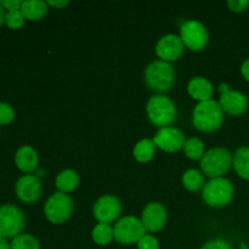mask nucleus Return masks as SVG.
Listing matches in <instances>:
<instances>
[{
	"label": "nucleus",
	"mask_w": 249,
	"mask_h": 249,
	"mask_svg": "<svg viewBox=\"0 0 249 249\" xmlns=\"http://www.w3.org/2000/svg\"><path fill=\"white\" fill-rule=\"evenodd\" d=\"M189 94L191 95L194 99L198 100V101H208L211 100L212 95H213V85L211 82L202 77H196L189 83Z\"/></svg>",
	"instance_id": "17"
},
{
	"label": "nucleus",
	"mask_w": 249,
	"mask_h": 249,
	"mask_svg": "<svg viewBox=\"0 0 249 249\" xmlns=\"http://www.w3.org/2000/svg\"><path fill=\"white\" fill-rule=\"evenodd\" d=\"M145 79L150 89L163 92L174 85L175 73L170 63L165 61H155L146 68Z\"/></svg>",
	"instance_id": "2"
},
{
	"label": "nucleus",
	"mask_w": 249,
	"mask_h": 249,
	"mask_svg": "<svg viewBox=\"0 0 249 249\" xmlns=\"http://www.w3.org/2000/svg\"><path fill=\"white\" fill-rule=\"evenodd\" d=\"M22 2L23 1H21V0H1L0 4H1L2 7H4L5 10H7V12H9L14 11V10H21Z\"/></svg>",
	"instance_id": "31"
},
{
	"label": "nucleus",
	"mask_w": 249,
	"mask_h": 249,
	"mask_svg": "<svg viewBox=\"0 0 249 249\" xmlns=\"http://www.w3.org/2000/svg\"><path fill=\"white\" fill-rule=\"evenodd\" d=\"M16 195L24 203H33L40 197L41 184L36 175L27 174L16 182Z\"/></svg>",
	"instance_id": "13"
},
{
	"label": "nucleus",
	"mask_w": 249,
	"mask_h": 249,
	"mask_svg": "<svg viewBox=\"0 0 249 249\" xmlns=\"http://www.w3.org/2000/svg\"><path fill=\"white\" fill-rule=\"evenodd\" d=\"M21 12L26 19L38 21L48 14V4L41 0H26L22 2Z\"/></svg>",
	"instance_id": "18"
},
{
	"label": "nucleus",
	"mask_w": 249,
	"mask_h": 249,
	"mask_svg": "<svg viewBox=\"0 0 249 249\" xmlns=\"http://www.w3.org/2000/svg\"><path fill=\"white\" fill-rule=\"evenodd\" d=\"M182 184L190 191H198L204 184V178L202 173L197 169H189L184 173Z\"/></svg>",
	"instance_id": "22"
},
{
	"label": "nucleus",
	"mask_w": 249,
	"mask_h": 249,
	"mask_svg": "<svg viewBox=\"0 0 249 249\" xmlns=\"http://www.w3.org/2000/svg\"><path fill=\"white\" fill-rule=\"evenodd\" d=\"M79 178L78 174L72 169H66L57 175L56 178V187L60 190V192H70L73 191L78 186Z\"/></svg>",
	"instance_id": "20"
},
{
	"label": "nucleus",
	"mask_w": 249,
	"mask_h": 249,
	"mask_svg": "<svg viewBox=\"0 0 249 249\" xmlns=\"http://www.w3.org/2000/svg\"><path fill=\"white\" fill-rule=\"evenodd\" d=\"M24 19L26 18L22 15L21 10H14V11H9L6 14V21H5V23L11 29H19L23 26Z\"/></svg>",
	"instance_id": "26"
},
{
	"label": "nucleus",
	"mask_w": 249,
	"mask_h": 249,
	"mask_svg": "<svg viewBox=\"0 0 249 249\" xmlns=\"http://www.w3.org/2000/svg\"><path fill=\"white\" fill-rule=\"evenodd\" d=\"M224 121L223 109L219 102L214 100L202 101L195 107L194 125L198 130L211 133L216 130Z\"/></svg>",
	"instance_id": "1"
},
{
	"label": "nucleus",
	"mask_w": 249,
	"mask_h": 249,
	"mask_svg": "<svg viewBox=\"0 0 249 249\" xmlns=\"http://www.w3.org/2000/svg\"><path fill=\"white\" fill-rule=\"evenodd\" d=\"M73 211V201L63 192H56L46 201L44 213L49 221L61 224L67 220Z\"/></svg>",
	"instance_id": "8"
},
{
	"label": "nucleus",
	"mask_w": 249,
	"mask_h": 249,
	"mask_svg": "<svg viewBox=\"0 0 249 249\" xmlns=\"http://www.w3.org/2000/svg\"><path fill=\"white\" fill-rule=\"evenodd\" d=\"M0 249H12L11 243L7 242L6 240H1L0 241Z\"/></svg>",
	"instance_id": "35"
},
{
	"label": "nucleus",
	"mask_w": 249,
	"mask_h": 249,
	"mask_svg": "<svg viewBox=\"0 0 249 249\" xmlns=\"http://www.w3.org/2000/svg\"><path fill=\"white\" fill-rule=\"evenodd\" d=\"M146 109H147L148 118L156 126L165 128L174 122L175 116H177L174 104L169 97L164 95H155L151 97Z\"/></svg>",
	"instance_id": "4"
},
{
	"label": "nucleus",
	"mask_w": 249,
	"mask_h": 249,
	"mask_svg": "<svg viewBox=\"0 0 249 249\" xmlns=\"http://www.w3.org/2000/svg\"><path fill=\"white\" fill-rule=\"evenodd\" d=\"M24 229V215L21 209L12 204L0 207V233L2 237L15 238Z\"/></svg>",
	"instance_id": "7"
},
{
	"label": "nucleus",
	"mask_w": 249,
	"mask_h": 249,
	"mask_svg": "<svg viewBox=\"0 0 249 249\" xmlns=\"http://www.w3.org/2000/svg\"><path fill=\"white\" fill-rule=\"evenodd\" d=\"M6 14L7 12L5 11V9L2 7V5L0 4V27H1L2 24L5 23V21H6Z\"/></svg>",
	"instance_id": "34"
},
{
	"label": "nucleus",
	"mask_w": 249,
	"mask_h": 249,
	"mask_svg": "<svg viewBox=\"0 0 249 249\" xmlns=\"http://www.w3.org/2000/svg\"><path fill=\"white\" fill-rule=\"evenodd\" d=\"M232 164V156L226 148H212L204 153L201 160V168L206 175L212 179L221 178L230 169Z\"/></svg>",
	"instance_id": "3"
},
{
	"label": "nucleus",
	"mask_w": 249,
	"mask_h": 249,
	"mask_svg": "<svg viewBox=\"0 0 249 249\" xmlns=\"http://www.w3.org/2000/svg\"><path fill=\"white\" fill-rule=\"evenodd\" d=\"M113 235L119 243L131 245L138 243L146 235V229L140 219L135 216H125L116 223Z\"/></svg>",
	"instance_id": "6"
},
{
	"label": "nucleus",
	"mask_w": 249,
	"mask_h": 249,
	"mask_svg": "<svg viewBox=\"0 0 249 249\" xmlns=\"http://www.w3.org/2000/svg\"><path fill=\"white\" fill-rule=\"evenodd\" d=\"M156 53L162 61H175L184 53V43L181 38L175 34H168L162 36L156 46Z\"/></svg>",
	"instance_id": "14"
},
{
	"label": "nucleus",
	"mask_w": 249,
	"mask_h": 249,
	"mask_svg": "<svg viewBox=\"0 0 249 249\" xmlns=\"http://www.w3.org/2000/svg\"><path fill=\"white\" fill-rule=\"evenodd\" d=\"M185 155L191 160H202L204 156V143L201 139L191 138L185 141Z\"/></svg>",
	"instance_id": "24"
},
{
	"label": "nucleus",
	"mask_w": 249,
	"mask_h": 249,
	"mask_svg": "<svg viewBox=\"0 0 249 249\" xmlns=\"http://www.w3.org/2000/svg\"><path fill=\"white\" fill-rule=\"evenodd\" d=\"M141 221H142L146 231L157 232V231L162 230L167 221V211L160 203L147 204V207L142 212Z\"/></svg>",
	"instance_id": "15"
},
{
	"label": "nucleus",
	"mask_w": 249,
	"mask_h": 249,
	"mask_svg": "<svg viewBox=\"0 0 249 249\" xmlns=\"http://www.w3.org/2000/svg\"><path fill=\"white\" fill-rule=\"evenodd\" d=\"M121 202L117 197L111 196V195H105L100 197L94 206V215L100 223H112L121 215Z\"/></svg>",
	"instance_id": "11"
},
{
	"label": "nucleus",
	"mask_w": 249,
	"mask_h": 249,
	"mask_svg": "<svg viewBox=\"0 0 249 249\" xmlns=\"http://www.w3.org/2000/svg\"><path fill=\"white\" fill-rule=\"evenodd\" d=\"M158 247L160 245H158L157 238L151 235H145L138 242L139 249H158Z\"/></svg>",
	"instance_id": "28"
},
{
	"label": "nucleus",
	"mask_w": 249,
	"mask_h": 249,
	"mask_svg": "<svg viewBox=\"0 0 249 249\" xmlns=\"http://www.w3.org/2000/svg\"><path fill=\"white\" fill-rule=\"evenodd\" d=\"M153 142L165 152H177L185 145V135L178 128H162L155 135Z\"/></svg>",
	"instance_id": "12"
},
{
	"label": "nucleus",
	"mask_w": 249,
	"mask_h": 249,
	"mask_svg": "<svg viewBox=\"0 0 249 249\" xmlns=\"http://www.w3.org/2000/svg\"><path fill=\"white\" fill-rule=\"evenodd\" d=\"M113 238V229L109 226V224L100 223L99 225L95 226L94 230H92V240L100 246L108 245Z\"/></svg>",
	"instance_id": "23"
},
{
	"label": "nucleus",
	"mask_w": 249,
	"mask_h": 249,
	"mask_svg": "<svg viewBox=\"0 0 249 249\" xmlns=\"http://www.w3.org/2000/svg\"><path fill=\"white\" fill-rule=\"evenodd\" d=\"M46 4L51 5V6H53V7H57V9H62V7L67 6L68 1H66V0L65 1H48Z\"/></svg>",
	"instance_id": "33"
},
{
	"label": "nucleus",
	"mask_w": 249,
	"mask_h": 249,
	"mask_svg": "<svg viewBox=\"0 0 249 249\" xmlns=\"http://www.w3.org/2000/svg\"><path fill=\"white\" fill-rule=\"evenodd\" d=\"M12 249H39V242L36 237L28 233H21L12 238Z\"/></svg>",
	"instance_id": "25"
},
{
	"label": "nucleus",
	"mask_w": 249,
	"mask_h": 249,
	"mask_svg": "<svg viewBox=\"0 0 249 249\" xmlns=\"http://www.w3.org/2000/svg\"><path fill=\"white\" fill-rule=\"evenodd\" d=\"M1 240H5V238L2 237V236H1V233H0V241H1Z\"/></svg>",
	"instance_id": "36"
},
{
	"label": "nucleus",
	"mask_w": 249,
	"mask_h": 249,
	"mask_svg": "<svg viewBox=\"0 0 249 249\" xmlns=\"http://www.w3.org/2000/svg\"><path fill=\"white\" fill-rule=\"evenodd\" d=\"M15 163L19 170L29 174V173L34 172L38 167V153L31 146H21L15 155Z\"/></svg>",
	"instance_id": "16"
},
{
	"label": "nucleus",
	"mask_w": 249,
	"mask_h": 249,
	"mask_svg": "<svg viewBox=\"0 0 249 249\" xmlns=\"http://www.w3.org/2000/svg\"><path fill=\"white\" fill-rule=\"evenodd\" d=\"M219 91H220L219 105L223 111L231 116H240V114L245 113L248 106V101L247 97L242 92L230 90L228 85L224 83L219 87Z\"/></svg>",
	"instance_id": "10"
},
{
	"label": "nucleus",
	"mask_w": 249,
	"mask_h": 249,
	"mask_svg": "<svg viewBox=\"0 0 249 249\" xmlns=\"http://www.w3.org/2000/svg\"><path fill=\"white\" fill-rule=\"evenodd\" d=\"M15 118V111L9 104L0 102V125L10 124Z\"/></svg>",
	"instance_id": "27"
},
{
	"label": "nucleus",
	"mask_w": 249,
	"mask_h": 249,
	"mask_svg": "<svg viewBox=\"0 0 249 249\" xmlns=\"http://www.w3.org/2000/svg\"><path fill=\"white\" fill-rule=\"evenodd\" d=\"M232 164L236 173L242 179L249 180V147L243 146L236 151L232 158Z\"/></svg>",
	"instance_id": "19"
},
{
	"label": "nucleus",
	"mask_w": 249,
	"mask_h": 249,
	"mask_svg": "<svg viewBox=\"0 0 249 249\" xmlns=\"http://www.w3.org/2000/svg\"><path fill=\"white\" fill-rule=\"evenodd\" d=\"M202 249H232V248H231L230 243L226 242L225 240L218 238V240H214V241H211V242L206 243V245L202 247Z\"/></svg>",
	"instance_id": "29"
},
{
	"label": "nucleus",
	"mask_w": 249,
	"mask_h": 249,
	"mask_svg": "<svg viewBox=\"0 0 249 249\" xmlns=\"http://www.w3.org/2000/svg\"><path fill=\"white\" fill-rule=\"evenodd\" d=\"M241 72H242V75L245 77L246 80L249 82V58L242 63V67H241Z\"/></svg>",
	"instance_id": "32"
},
{
	"label": "nucleus",
	"mask_w": 249,
	"mask_h": 249,
	"mask_svg": "<svg viewBox=\"0 0 249 249\" xmlns=\"http://www.w3.org/2000/svg\"><path fill=\"white\" fill-rule=\"evenodd\" d=\"M180 38H181L184 45H186L187 48L198 51L207 45L208 33H207L206 27L201 22L191 19V21L185 22L181 26Z\"/></svg>",
	"instance_id": "9"
},
{
	"label": "nucleus",
	"mask_w": 249,
	"mask_h": 249,
	"mask_svg": "<svg viewBox=\"0 0 249 249\" xmlns=\"http://www.w3.org/2000/svg\"><path fill=\"white\" fill-rule=\"evenodd\" d=\"M233 186L225 178L212 179L203 189V199L212 207H223L232 199Z\"/></svg>",
	"instance_id": "5"
},
{
	"label": "nucleus",
	"mask_w": 249,
	"mask_h": 249,
	"mask_svg": "<svg viewBox=\"0 0 249 249\" xmlns=\"http://www.w3.org/2000/svg\"><path fill=\"white\" fill-rule=\"evenodd\" d=\"M155 150L156 145L153 142V140H150V139H143V140L139 141L135 145V148H134V157L138 162L146 163L148 160H151L155 156Z\"/></svg>",
	"instance_id": "21"
},
{
	"label": "nucleus",
	"mask_w": 249,
	"mask_h": 249,
	"mask_svg": "<svg viewBox=\"0 0 249 249\" xmlns=\"http://www.w3.org/2000/svg\"><path fill=\"white\" fill-rule=\"evenodd\" d=\"M229 7L230 10L235 12H242L245 10H247V7L249 6V1L248 0H230L228 2Z\"/></svg>",
	"instance_id": "30"
}]
</instances>
